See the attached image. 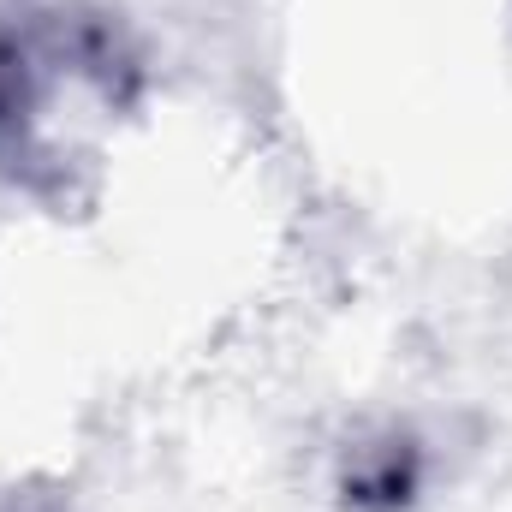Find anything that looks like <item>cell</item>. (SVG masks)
Segmentation results:
<instances>
[{
  "label": "cell",
  "mask_w": 512,
  "mask_h": 512,
  "mask_svg": "<svg viewBox=\"0 0 512 512\" xmlns=\"http://www.w3.org/2000/svg\"><path fill=\"white\" fill-rule=\"evenodd\" d=\"M417 489H423V459H417V447L405 435H387L376 447L352 453L346 483H340L352 512H399L417 501Z\"/></svg>",
  "instance_id": "1"
}]
</instances>
